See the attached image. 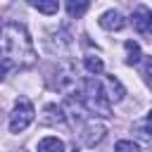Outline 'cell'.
Masks as SVG:
<instances>
[{
  "label": "cell",
  "instance_id": "1",
  "mask_svg": "<svg viewBox=\"0 0 152 152\" xmlns=\"http://www.w3.org/2000/svg\"><path fill=\"white\" fill-rule=\"evenodd\" d=\"M2 71L10 76L14 69H31L36 64V48L28 31L17 21H5L2 26Z\"/></svg>",
  "mask_w": 152,
  "mask_h": 152
},
{
  "label": "cell",
  "instance_id": "2",
  "mask_svg": "<svg viewBox=\"0 0 152 152\" xmlns=\"http://www.w3.org/2000/svg\"><path fill=\"white\" fill-rule=\"evenodd\" d=\"M76 97L83 102V107L90 114H97V116H104V119L112 116V107H109L112 102H109V97L104 93V86H100L93 76L81 81V90L76 93Z\"/></svg>",
  "mask_w": 152,
  "mask_h": 152
},
{
  "label": "cell",
  "instance_id": "3",
  "mask_svg": "<svg viewBox=\"0 0 152 152\" xmlns=\"http://www.w3.org/2000/svg\"><path fill=\"white\" fill-rule=\"evenodd\" d=\"M33 116H36V109H33L31 100L19 97L17 104H14V109H12V114H10V119H7V126H10L12 133H21L24 128H28V124L33 121Z\"/></svg>",
  "mask_w": 152,
  "mask_h": 152
},
{
  "label": "cell",
  "instance_id": "4",
  "mask_svg": "<svg viewBox=\"0 0 152 152\" xmlns=\"http://www.w3.org/2000/svg\"><path fill=\"white\" fill-rule=\"evenodd\" d=\"M78 78H76V69L71 64H59L57 71H55V78H52V88L64 93V95H71V90L76 88Z\"/></svg>",
  "mask_w": 152,
  "mask_h": 152
},
{
  "label": "cell",
  "instance_id": "5",
  "mask_svg": "<svg viewBox=\"0 0 152 152\" xmlns=\"http://www.w3.org/2000/svg\"><path fill=\"white\" fill-rule=\"evenodd\" d=\"M104 135H107V126H104L102 121H97V119H88V121L81 126V142H83L86 147L100 145V142L104 140Z\"/></svg>",
  "mask_w": 152,
  "mask_h": 152
},
{
  "label": "cell",
  "instance_id": "6",
  "mask_svg": "<svg viewBox=\"0 0 152 152\" xmlns=\"http://www.w3.org/2000/svg\"><path fill=\"white\" fill-rule=\"evenodd\" d=\"M62 109H64V114H66V119H69L71 124H86V121H88L86 114H90V112L83 107V102H81L78 97H74V95H69V97L64 100Z\"/></svg>",
  "mask_w": 152,
  "mask_h": 152
},
{
  "label": "cell",
  "instance_id": "7",
  "mask_svg": "<svg viewBox=\"0 0 152 152\" xmlns=\"http://www.w3.org/2000/svg\"><path fill=\"white\" fill-rule=\"evenodd\" d=\"M97 24H100L104 31H121V28L126 26V19H124L121 12H116V10H107V12L100 14Z\"/></svg>",
  "mask_w": 152,
  "mask_h": 152
},
{
  "label": "cell",
  "instance_id": "8",
  "mask_svg": "<svg viewBox=\"0 0 152 152\" xmlns=\"http://www.w3.org/2000/svg\"><path fill=\"white\" fill-rule=\"evenodd\" d=\"M150 17H152V10H147V7H135L133 10V17H131V21H133V28L138 31V33H147L150 31Z\"/></svg>",
  "mask_w": 152,
  "mask_h": 152
},
{
  "label": "cell",
  "instance_id": "9",
  "mask_svg": "<svg viewBox=\"0 0 152 152\" xmlns=\"http://www.w3.org/2000/svg\"><path fill=\"white\" fill-rule=\"evenodd\" d=\"M104 93H107L109 102H121L124 95H126V88H124V83L116 76H107L104 78Z\"/></svg>",
  "mask_w": 152,
  "mask_h": 152
},
{
  "label": "cell",
  "instance_id": "10",
  "mask_svg": "<svg viewBox=\"0 0 152 152\" xmlns=\"http://www.w3.org/2000/svg\"><path fill=\"white\" fill-rule=\"evenodd\" d=\"M40 121L48 124V126H57V124H64V121H66V114H64L62 107H57V104H48V107L43 109Z\"/></svg>",
  "mask_w": 152,
  "mask_h": 152
},
{
  "label": "cell",
  "instance_id": "11",
  "mask_svg": "<svg viewBox=\"0 0 152 152\" xmlns=\"http://www.w3.org/2000/svg\"><path fill=\"white\" fill-rule=\"evenodd\" d=\"M131 133H133V138H135V142H138V145H145V147H152V131L147 128V124H145V119H140V121H135V124H133V128H131Z\"/></svg>",
  "mask_w": 152,
  "mask_h": 152
},
{
  "label": "cell",
  "instance_id": "12",
  "mask_svg": "<svg viewBox=\"0 0 152 152\" xmlns=\"http://www.w3.org/2000/svg\"><path fill=\"white\" fill-rule=\"evenodd\" d=\"M38 152H64V140L57 135H45L38 140Z\"/></svg>",
  "mask_w": 152,
  "mask_h": 152
},
{
  "label": "cell",
  "instance_id": "13",
  "mask_svg": "<svg viewBox=\"0 0 152 152\" xmlns=\"http://www.w3.org/2000/svg\"><path fill=\"white\" fill-rule=\"evenodd\" d=\"M83 66H86V71L93 74V76H97V74L104 71V62H102L100 57H95V55H86V57H83Z\"/></svg>",
  "mask_w": 152,
  "mask_h": 152
},
{
  "label": "cell",
  "instance_id": "14",
  "mask_svg": "<svg viewBox=\"0 0 152 152\" xmlns=\"http://www.w3.org/2000/svg\"><path fill=\"white\" fill-rule=\"evenodd\" d=\"M124 48H126V64H131V66L138 64L140 62V45L135 40H126Z\"/></svg>",
  "mask_w": 152,
  "mask_h": 152
},
{
  "label": "cell",
  "instance_id": "15",
  "mask_svg": "<svg viewBox=\"0 0 152 152\" xmlns=\"http://www.w3.org/2000/svg\"><path fill=\"white\" fill-rule=\"evenodd\" d=\"M88 7H90V5H88L86 0H81V2H76V0H69V2H66V12H69V17H71V19H78V17H83V14L88 12Z\"/></svg>",
  "mask_w": 152,
  "mask_h": 152
},
{
  "label": "cell",
  "instance_id": "16",
  "mask_svg": "<svg viewBox=\"0 0 152 152\" xmlns=\"http://www.w3.org/2000/svg\"><path fill=\"white\" fill-rule=\"evenodd\" d=\"M31 5L38 12H43V14H57V10H59V2L57 0H33Z\"/></svg>",
  "mask_w": 152,
  "mask_h": 152
},
{
  "label": "cell",
  "instance_id": "17",
  "mask_svg": "<svg viewBox=\"0 0 152 152\" xmlns=\"http://www.w3.org/2000/svg\"><path fill=\"white\" fill-rule=\"evenodd\" d=\"M114 152H140V145L135 140H119L114 145Z\"/></svg>",
  "mask_w": 152,
  "mask_h": 152
},
{
  "label": "cell",
  "instance_id": "18",
  "mask_svg": "<svg viewBox=\"0 0 152 152\" xmlns=\"http://www.w3.org/2000/svg\"><path fill=\"white\" fill-rule=\"evenodd\" d=\"M142 74H145L147 86L152 88V57H147V62H145V66H142Z\"/></svg>",
  "mask_w": 152,
  "mask_h": 152
},
{
  "label": "cell",
  "instance_id": "19",
  "mask_svg": "<svg viewBox=\"0 0 152 152\" xmlns=\"http://www.w3.org/2000/svg\"><path fill=\"white\" fill-rule=\"evenodd\" d=\"M145 124H147V128L152 131V109H150V112L145 114Z\"/></svg>",
  "mask_w": 152,
  "mask_h": 152
},
{
  "label": "cell",
  "instance_id": "20",
  "mask_svg": "<svg viewBox=\"0 0 152 152\" xmlns=\"http://www.w3.org/2000/svg\"><path fill=\"white\" fill-rule=\"evenodd\" d=\"M21 152H24V150H21Z\"/></svg>",
  "mask_w": 152,
  "mask_h": 152
}]
</instances>
